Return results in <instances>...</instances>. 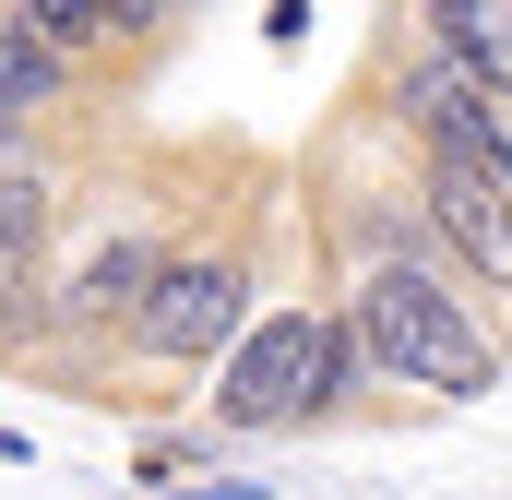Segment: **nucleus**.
Returning <instances> with one entry per match:
<instances>
[{"mask_svg":"<svg viewBox=\"0 0 512 500\" xmlns=\"http://www.w3.org/2000/svg\"><path fill=\"white\" fill-rule=\"evenodd\" d=\"M346 334H358L370 381H393V393H441V405L501 393V346H489L477 310L441 286V262H417V250H370V262H358Z\"/></svg>","mask_w":512,"mask_h":500,"instance_id":"f257e3e1","label":"nucleus"},{"mask_svg":"<svg viewBox=\"0 0 512 500\" xmlns=\"http://www.w3.org/2000/svg\"><path fill=\"white\" fill-rule=\"evenodd\" d=\"M358 381H370V358H358L346 310L286 298V310H262V322H239V334L215 346V429H227V441H298V429H322L334 393H358Z\"/></svg>","mask_w":512,"mask_h":500,"instance_id":"f03ea898","label":"nucleus"},{"mask_svg":"<svg viewBox=\"0 0 512 500\" xmlns=\"http://www.w3.org/2000/svg\"><path fill=\"white\" fill-rule=\"evenodd\" d=\"M251 322V239L215 227V239H167L143 298H131V358L143 370H215V346Z\"/></svg>","mask_w":512,"mask_h":500,"instance_id":"7ed1b4c3","label":"nucleus"},{"mask_svg":"<svg viewBox=\"0 0 512 500\" xmlns=\"http://www.w3.org/2000/svg\"><path fill=\"white\" fill-rule=\"evenodd\" d=\"M417 203H429V239L453 250L477 286L512 298V167H477V155H453V143L417 131Z\"/></svg>","mask_w":512,"mask_h":500,"instance_id":"20e7f679","label":"nucleus"},{"mask_svg":"<svg viewBox=\"0 0 512 500\" xmlns=\"http://www.w3.org/2000/svg\"><path fill=\"white\" fill-rule=\"evenodd\" d=\"M155 250H167V227H155V215L96 227V250H84L72 274H48L36 334H60V346H120V334H131V298H143V274H155Z\"/></svg>","mask_w":512,"mask_h":500,"instance_id":"39448f33","label":"nucleus"},{"mask_svg":"<svg viewBox=\"0 0 512 500\" xmlns=\"http://www.w3.org/2000/svg\"><path fill=\"white\" fill-rule=\"evenodd\" d=\"M48 239H60V179L0 167V370L36 346V310H48Z\"/></svg>","mask_w":512,"mask_h":500,"instance_id":"423d86ee","label":"nucleus"},{"mask_svg":"<svg viewBox=\"0 0 512 500\" xmlns=\"http://www.w3.org/2000/svg\"><path fill=\"white\" fill-rule=\"evenodd\" d=\"M405 120L429 131V143H453V155H477V167H512V120H501V84H477L453 48H429V60H405Z\"/></svg>","mask_w":512,"mask_h":500,"instance_id":"0eeeda50","label":"nucleus"},{"mask_svg":"<svg viewBox=\"0 0 512 500\" xmlns=\"http://www.w3.org/2000/svg\"><path fill=\"white\" fill-rule=\"evenodd\" d=\"M72 84H84V60H72V48H48L24 12H0V155H24V120H36V108H60Z\"/></svg>","mask_w":512,"mask_h":500,"instance_id":"6e6552de","label":"nucleus"},{"mask_svg":"<svg viewBox=\"0 0 512 500\" xmlns=\"http://www.w3.org/2000/svg\"><path fill=\"white\" fill-rule=\"evenodd\" d=\"M429 36H441L477 84L512 96V0H429Z\"/></svg>","mask_w":512,"mask_h":500,"instance_id":"1a4fd4ad","label":"nucleus"},{"mask_svg":"<svg viewBox=\"0 0 512 500\" xmlns=\"http://www.w3.org/2000/svg\"><path fill=\"white\" fill-rule=\"evenodd\" d=\"M12 12H24L48 48H72V60H96V48H108V12H96V0H12Z\"/></svg>","mask_w":512,"mask_h":500,"instance_id":"9d476101","label":"nucleus"},{"mask_svg":"<svg viewBox=\"0 0 512 500\" xmlns=\"http://www.w3.org/2000/svg\"><path fill=\"white\" fill-rule=\"evenodd\" d=\"M96 12H108V48H120V36H167L191 0H96Z\"/></svg>","mask_w":512,"mask_h":500,"instance_id":"9b49d317","label":"nucleus"}]
</instances>
